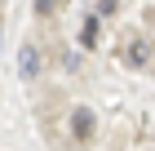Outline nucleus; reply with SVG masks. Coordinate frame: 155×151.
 Segmentation results:
<instances>
[{
  "label": "nucleus",
  "mask_w": 155,
  "mask_h": 151,
  "mask_svg": "<svg viewBox=\"0 0 155 151\" xmlns=\"http://www.w3.org/2000/svg\"><path fill=\"white\" fill-rule=\"evenodd\" d=\"M120 62H124V67H146V62H151V45H146V40H129V45L120 49Z\"/></svg>",
  "instance_id": "f257e3e1"
},
{
  "label": "nucleus",
  "mask_w": 155,
  "mask_h": 151,
  "mask_svg": "<svg viewBox=\"0 0 155 151\" xmlns=\"http://www.w3.org/2000/svg\"><path fill=\"white\" fill-rule=\"evenodd\" d=\"M36 71H40V53H36L31 45H22V49H18V76H22V80H31Z\"/></svg>",
  "instance_id": "f03ea898"
},
{
  "label": "nucleus",
  "mask_w": 155,
  "mask_h": 151,
  "mask_svg": "<svg viewBox=\"0 0 155 151\" xmlns=\"http://www.w3.org/2000/svg\"><path fill=\"white\" fill-rule=\"evenodd\" d=\"M71 133L75 138H89V133H93V111H89V107L71 111Z\"/></svg>",
  "instance_id": "7ed1b4c3"
},
{
  "label": "nucleus",
  "mask_w": 155,
  "mask_h": 151,
  "mask_svg": "<svg viewBox=\"0 0 155 151\" xmlns=\"http://www.w3.org/2000/svg\"><path fill=\"white\" fill-rule=\"evenodd\" d=\"M80 45H84V49L97 45V18H84V27H80Z\"/></svg>",
  "instance_id": "20e7f679"
},
{
  "label": "nucleus",
  "mask_w": 155,
  "mask_h": 151,
  "mask_svg": "<svg viewBox=\"0 0 155 151\" xmlns=\"http://www.w3.org/2000/svg\"><path fill=\"white\" fill-rule=\"evenodd\" d=\"M120 9V0H97V13H115Z\"/></svg>",
  "instance_id": "39448f33"
},
{
  "label": "nucleus",
  "mask_w": 155,
  "mask_h": 151,
  "mask_svg": "<svg viewBox=\"0 0 155 151\" xmlns=\"http://www.w3.org/2000/svg\"><path fill=\"white\" fill-rule=\"evenodd\" d=\"M53 9V5H49V0H36V13H49Z\"/></svg>",
  "instance_id": "423d86ee"
}]
</instances>
